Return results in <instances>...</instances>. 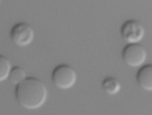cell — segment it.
I'll list each match as a JSON object with an SVG mask.
<instances>
[{"mask_svg": "<svg viewBox=\"0 0 152 115\" xmlns=\"http://www.w3.org/2000/svg\"><path fill=\"white\" fill-rule=\"evenodd\" d=\"M47 88L41 80L26 77L15 87V97L18 103L25 109H39L47 99Z\"/></svg>", "mask_w": 152, "mask_h": 115, "instance_id": "6da1fadb", "label": "cell"}, {"mask_svg": "<svg viewBox=\"0 0 152 115\" xmlns=\"http://www.w3.org/2000/svg\"><path fill=\"white\" fill-rule=\"evenodd\" d=\"M51 79L53 84L60 89H69L73 87L77 80V73L70 65L57 66L53 72Z\"/></svg>", "mask_w": 152, "mask_h": 115, "instance_id": "7a4b0ae2", "label": "cell"}, {"mask_svg": "<svg viewBox=\"0 0 152 115\" xmlns=\"http://www.w3.org/2000/svg\"><path fill=\"white\" fill-rule=\"evenodd\" d=\"M122 58L129 67H139L146 61L147 52L140 43L128 44L122 50Z\"/></svg>", "mask_w": 152, "mask_h": 115, "instance_id": "3957f363", "label": "cell"}, {"mask_svg": "<svg viewBox=\"0 0 152 115\" xmlns=\"http://www.w3.org/2000/svg\"><path fill=\"white\" fill-rule=\"evenodd\" d=\"M10 37L16 46L24 47L33 42L35 38V31L28 23L19 22L12 27Z\"/></svg>", "mask_w": 152, "mask_h": 115, "instance_id": "277c9868", "label": "cell"}, {"mask_svg": "<svg viewBox=\"0 0 152 115\" xmlns=\"http://www.w3.org/2000/svg\"><path fill=\"white\" fill-rule=\"evenodd\" d=\"M120 33L128 44L140 43L145 35V29L139 21L129 20L122 25Z\"/></svg>", "mask_w": 152, "mask_h": 115, "instance_id": "5b68a950", "label": "cell"}, {"mask_svg": "<svg viewBox=\"0 0 152 115\" xmlns=\"http://www.w3.org/2000/svg\"><path fill=\"white\" fill-rule=\"evenodd\" d=\"M137 82L145 91H152V66L146 65L139 69L137 74Z\"/></svg>", "mask_w": 152, "mask_h": 115, "instance_id": "8992f818", "label": "cell"}, {"mask_svg": "<svg viewBox=\"0 0 152 115\" xmlns=\"http://www.w3.org/2000/svg\"><path fill=\"white\" fill-rule=\"evenodd\" d=\"M102 87L105 92L109 95L117 94L121 89V84L117 78L107 77L104 78L102 83Z\"/></svg>", "mask_w": 152, "mask_h": 115, "instance_id": "52a82bcc", "label": "cell"}, {"mask_svg": "<svg viewBox=\"0 0 152 115\" xmlns=\"http://www.w3.org/2000/svg\"><path fill=\"white\" fill-rule=\"evenodd\" d=\"M8 78L12 83L17 86L22 83L25 78H26V72L22 67L15 66V67H12Z\"/></svg>", "mask_w": 152, "mask_h": 115, "instance_id": "ba28073f", "label": "cell"}, {"mask_svg": "<svg viewBox=\"0 0 152 115\" xmlns=\"http://www.w3.org/2000/svg\"><path fill=\"white\" fill-rule=\"evenodd\" d=\"M11 69V63L8 58L0 54V82L8 79Z\"/></svg>", "mask_w": 152, "mask_h": 115, "instance_id": "9c48e42d", "label": "cell"}, {"mask_svg": "<svg viewBox=\"0 0 152 115\" xmlns=\"http://www.w3.org/2000/svg\"><path fill=\"white\" fill-rule=\"evenodd\" d=\"M1 0H0V2H1Z\"/></svg>", "mask_w": 152, "mask_h": 115, "instance_id": "30bf717a", "label": "cell"}]
</instances>
